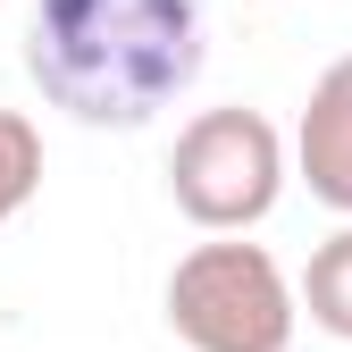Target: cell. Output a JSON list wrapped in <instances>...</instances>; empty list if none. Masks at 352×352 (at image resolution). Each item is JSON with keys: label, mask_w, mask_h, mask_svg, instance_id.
Here are the masks:
<instances>
[{"label": "cell", "mask_w": 352, "mask_h": 352, "mask_svg": "<svg viewBox=\"0 0 352 352\" xmlns=\"http://www.w3.org/2000/svg\"><path fill=\"white\" fill-rule=\"evenodd\" d=\"M302 311H311V327H327L336 344H352V227H336L311 269H302Z\"/></svg>", "instance_id": "obj_5"}, {"label": "cell", "mask_w": 352, "mask_h": 352, "mask_svg": "<svg viewBox=\"0 0 352 352\" xmlns=\"http://www.w3.org/2000/svg\"><path fill=\"white\" fill-rule=\"evenodd\" d=\"M294 168H302V185H311V201L352 218V51L311 84V101H302Z\"/></svg>", "instance_id": "obj_4"}, {"label": "cell", "mask_w": 352, "mask_h": 352, "mask_svg": "<svg viewBox=\"0 0 352 352\" xmlns=\"http://www.w3.org/2000/svg\"><path fill=\"white\" fill-rule=\"evenodd\" d=\"M168 193L201 235H243L285 193V135L260 109H201L168 151Z\"/></svg>", "instance_id": "obj_3"}, {"label": "cell", "mask_w": 352, "mask_h": 352, "mask_svg": "<svg viewBox=\"0 0 352 352\" xmlns=\"http://www.w3.org/2000/svg\"><path fill=\"white\" fill-rule=\"evenodd\" d=\"M168 327L193 352H285L302 327V285L260 243L218 235L168 269Z\"/></svg>", "instance_id": "obj_2"}, {"label": "cell", "mask_w": 352, "mask_h": 352, "mask_svg": "<svg viewBox=\"0 0 352 352\" xmlns=\"http://www.w3.org/2000/svg\"><path fill=\"white\" fill-rule=\"evenodd\" d=\"M210 59L201 0H42L25 25L34 93L76 126H151Z\"/></svg>", "instance_id": "obj_1"}, {"label": "cell", "mask_w": 352, "mask_h": 352, "mask_svg": "<svg viewBox=\"0 0 352 352\" xmlns=\"http://www.w3.org/2000/svg\"><path fill=\"white\" fill-rule=\"evenodd\" d=\"M42 193V135L25 109H0V227Z\"/></svg>", "instance_id": "obj_6"}]
</instances>
